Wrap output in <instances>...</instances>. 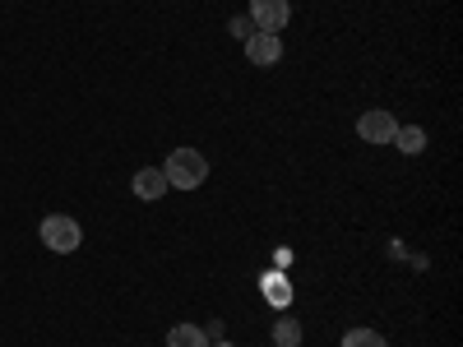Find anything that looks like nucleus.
I'll return each mask as SVG.
<instances>
[{"mask_svg": "<svg viewBox=\"0 0 463 347\" xmlns=\"http://www.w3.org/2000/svg\"><path fill=\"white\" fill-rule=\"evenodd\" d=\"M264 296L274 301V305H288V301H292V287H288L279 274H269V278H264Z\"/></svg>", "mask_w": 463, "mask_h": 347, "instance_id": "nucleus-10", "label": "nucleus"}, {"mask_svg": "<svg viewBox=\"0 0 463 347\" xmlns=\"http://www.w3.org/2000/svg\"><path fill=\"white\" fill-rule=\"evenodd\" d=\"M43 241H47V250H56V255H70V250H80L84 231H80V222H74V218H65V213H52V218H43Z\"/></svg>", "mask_w": 463, "mask_h": 347, "instance_id": "nucleus-2", "label": "nucleus"}, {"mask_svg": "<svg viewBox=\"0 0 463 347\" xmlns=\"http://www.w3.org/2000/svg\"><path fill=\"white\" fill-rule=\"evenodd\" d=\"M167 347H209V338H204L200 324H176V329L167 333Z\"/></svg>", "mask_w": 463, "mask_h": 347, "instance_id": "nucleus-7", "label": "nucleus"}, {"mask_svg": "<svg viewBox=\"0 0 463 347\" xmlns=\"http://www.w3.org/2000/svg\"><path fill=\"white\" fill-rule=\"evenodd\" d=\"M246 56H250V65H279V61H283L279 33H250V37H246Z\"/></svg>", "mask_w": 463, "mask_h": 347, "instance_id": "nucleus-4", "label": "nucleus"}, {"mask_svg": "<svg viewBox=\"0 0 463 347\" xmlns=\"http://www.w3.org/2000/svg\"><path fill=\"white\" fill-rule=\"evenodd\" d=\"M163 176H167V185H176V190H195V185H204L209 163H204V153H195V148H176L172 158L163 163Z\"/></svg>", "mask_w": 463, "mask_h": 347, "instance_id": "nucleus-1", "label": "nucleus"}, {"mask_svg": "<svg viewBox=\"0 0 463 347\" xmlns=\"http://www.w3.org/2000/svg\"><path fill=\"white\" fill-rule=\"evenodd\" d=\"M343 347H384V338L375 329H353V333H343Z\"/></svg>", "mask_w": 463, "mask_h": 347, "instance_id": "nucleus-11", "label": "nucleus"}, {"mask_svg": "<svg viewBox=\"0 0 463 347\" xmlns=\"http://www.w3.org/2000/svg\"><path fill=\"white\" fill-rule=\"evenodd\" d=\"M394 130H399V121H394L390 111H366L362 121H357V135H362L366 144H390Z\"/></svg>", "mask_w": 463, "mask_h": 347, "instance_id": "nucleus-5", "label": "nucleus"}, {"mask_svg": "<svg viewBox=\"0 0 463 347\" xmlns=\"http://www.w3.org/2000/svg\"><path fill=\"white\" fill-rule=\"evenodd\" d=\"M209 347H237V342H209Z\"/></svg>", "mask_w": 463, "mask_h": 347, "instance_id": "nucleus-13", "label": "nucleus"}, {"mask_svg": "<svg viewBox=\"0 0 463 347\" xmlns=\"http://www.w3.org/2000/svg\"><path fill=\"white\" fill-rule=\"evenodd\" d=\"M390 144H399V153H421V148H427V130H421V126H399Z\"/></svg>", "mask_w": 463, "mask_h": 347, "instance_id": "nucleus-8", "label": "nucleus"}, {"mask_svg": "<svg viewBox=\"0 0 463 347\" xmlns=\"http://www.w3.org/2000/svg\"><path fill=\"white\" fill-rule=\"evenodd\" d=\"M288 19H292L288 0H250V23L260 33H279V28H288Z\"/></svg>", "mask_w": 463, "mask_h": 347, "instance_id": "nucleus-3", "label": "nucleus"}, {"mask_svg": "<svg viewBox=\"0 0 463 347\" xmlns=\"http://www.w3.org/2000/svg\"><path fill=\"white\" fill-rule=\"evenodd\" d=\"M274 342H279V347H301V324H297L292 315H279V324H274Z\"/></svg>", "mask_w": 463, "mask_h": 347, "instance_id": "nucleus-9", "label": "nucleus"}, {"mask_svg": "<svg viewBox=\"0 0 463 347\" xmlns=\"http://www.w3.org/2000/svg\"><path fill=\"white\" fill-rule=\"evenodd\" d=\"M167 176H163V167H139V176H135V195L139 200H163L167 195Z\"/></svg>", "mask_w": 463, "mask_h": 347, "instance_id": "nucleus-6", "label": "nucleus"}, {"mask_svg": "<svg viewBox=\"0 0 463 347\" xmlns=\"http://www.w3.org/2000/svg\"><path fill=\"white\" fill-rule=\"evenodd\" d=\"M232 33H237L241 42H246V37H250V19H232Z\"/></svg>", "mask_w": 463, "mask_h": 347, "instance_id": "nucleus-12", "label": "nucleus"}]
</instances>
